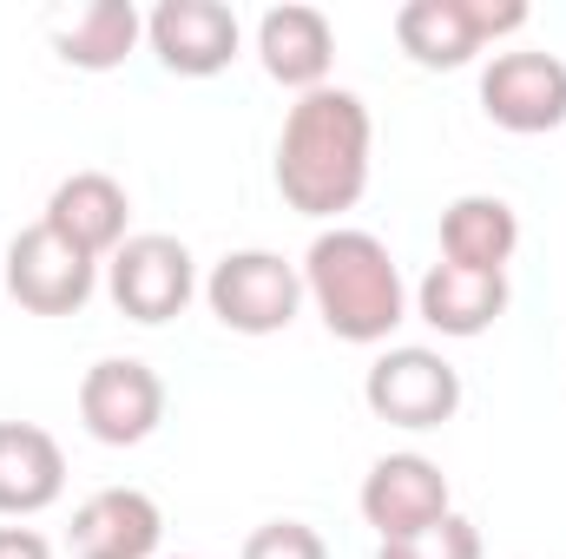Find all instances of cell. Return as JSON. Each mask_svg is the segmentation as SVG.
I'll list each match as a JSON object with an SVG mask.
<instances>
[{
    "label": "cell",
    "instance_id": "1",
    "mask_svg": "<svg viewBox=\"0 0 566 559\" xmlns=\"http://www.w3.org/2000/svg\"><path fill=\"white\" fill-rule=\"evenodd\" d=\"M369 106L349 86H316L277 133V191L296 218H343L369 191Z\"/></svg>",
    "mask_w": 566,
    "mask_h": 559
},
{
    "label": "cell",
    "instance_id": "2",
    "mask_svg": "<svg viewBox=\"0 0 566 559\" xmlns=\"http://www.w3.org/2000/svg\"><path fill=\"white\" fill-rule=\"evenodd\" d=\"M303 303H316L323 329L356 349H376L409 323V283L389 244L356 224L316 231V244L303 251Z\"/></svg>",
    "mask_w": 566,
    "mask_h": 559
},
{
    "label": "cell",
    "instance_id": "3",
    "mask_svg": "<svg viewBox=\"0 0 566 559\" xmlns=\"http://www.w3.org/2000/svg\"><path fill=\"white\" fill-rule=\"evenodd\" d=\"M521 27H527L521 0H409V7H396V40L428 73H454L488 40L521 33Z\"/></svg>",
    "mask_w": 566,
    "mask_h": 559
},
{
    "label": "cell",
    "instance_id": "4",
    "mask_svg": "<svg viewBox=\"0 0 566 559\" xmlns=\"http://www.w3.org/2000/svg\"><path fill=\"white\" fill-rule=\"evenodd\" d=\"M363 402H369L376 421L422 434V428H441V421L461 415V369L441 349H422V342L382 349L363 376Z\"/></svg>",
    "mask_w": 566,
    "mask_h": 559
},
{
    "label": "cell",
    "instance_id": "5",
    "mask_svg": "<svg viewBox=\"0 0 566 559\" xmlns=\"http://www.w3.org/2000/svg\"><path fill=\"white\" fill-rule=\"evenodd\" d=\"M205 303L231 336H277L303 309V271L283 264L277 251H231L211 264Z\"/></svg>",
    "mask_w": 566,
    "mask_h": 559
},
{
    "label": "cell",
    "instance_id": "6",
    "mask_svg": "<svg viewBox=\"0 0 566 559\" xmlns=\"http://www.w3.org/2000/svg\"><path fill=\"white\" fill-rule=\"evenodd\" d=\"M106 296H113L119 316L158 329V323L185 316V303L198 296V264H191V251H185L178 238L139 231V238H126V244L106 257Z\"/></svg>",
    "mask_w": 566,
    "mask_h": 559
},
{
    "label": "cell",
    "instance_id": "7",
    "mask_svg": "<svg viewBox=\"0 0 566 559\" xmlns=\"http://www.w3.org/2000/svg\"><path fill=\"white\" fill-rule=\"evenodd\" d=\"M93 289H99V264L86 251H73L60 231L27 224L7 244V296L27 316H80L93 303Z\"/></svg>",
    "mask_w": 566,
    "mask_h": 559
},
{
    "label": "cell",
    "instance_id": "8",
    "mask_svg": "<svg viewBox=\"0 0 566 559\" xmlns=\"http://www.w3.org/2000/svg\"><path fill=\"white\" fill-rule=\"evenodd\" d=\"M80 421L106 447H139L165 421V382L139 356H106L80 376Z\"/></svg>",
    "mask_w": 566,
    "mask_h": 559
},
{
    "label": "cell",
    "instance_id": "9",
    "mask_svg": "<svg viewBox=\"0 0 566 559\" xmlns=\"http://www.w3.org/2000/svg\"><path fill=\"white\" fill-rule=\"evenodd\" d=\"M481 113L501 133H560L566 126V60L560 53H494L481 73Z\"/></svg>",
    "mask_w": 566,
    "mask_h": 559
},
{
    "label": "cell",
    "instance_id": "10",
    "mask_svg": "<svg viewBox=\"0 0 566 559\" xmlns=\"http://www.w3.org/2000/svg\"><path fill=\"white\" fill-rule=\"evenodd\" d=\"M145 40H151V53H158L165 73L211 80V73H224L238 60L244 27H238V13L224 0H158L145 13Z\"/></svg>",
    "mask_w": 566,
    "mask_h": 559
},
{
    "label": "cell",
    "instance_id": "11",
    "mask_svg": "<svg viewBox=\"0 0 566 559\" xmlns=\"http://www.w3.org/2000/svg\"><path fill=\"white\" fill-rule=\"evenodd\" d=\"M363 520L376 527V540H409L434 520L454 514L448 500V474L428 461V454H382L369 474H363V494H356Z\"/></svg>",
    "mask_w": 566,
    "mask_h": 559
},
{
    "label": "cell",
    "instance_id": "12",
    "mask_svg": "<svg viewBox=\"0 0 566 559\" xmlns=\"http://www.w3.org/2000/svg\"><path fill=\"white\" fill-rule=\"evenodd\" d=\"M46 231H60L73 251H86L93 264H106L119 244H126V224H133V198L113 171H73L53 184L46 198Z\"/></svg>",
    "mask_w": 566,
    "mask_h": 559
},
{
    "label": "cell",
    "instance_id": "13",
    "mask_svg": "<svg viewBox=\"0 0 566 559\" xmlns=\"http://www.w3.org/2000/svg\"><path fill=\"white\" fill-rule=\"evenodd\" d=\"M165 514L145 487H99L73 507V559H158Z\"/></svg>",
    "mask_w": 566,
    "mask_h": 559
},
{
    "label": "cell",
    "instance_id": "14",
    "mask_svg": "<svg viewBox=\"0 0 566 559\" xmlns=\"http://www.w3.org/2000/svg\"><path fill=\"white\" fill-rule=\"evenodd\" d=\"M258 60H264V73L277 86H290L296 99L316 93V86H329V66H336V27H329V13L323 7H303V0L271 7L258 20Z\"/></svg>",
    "mask_w": 566,
    "mask_h": 559
},
{
    "label": "cell",
    "instance_id": "15",
    "mask_svg": "<svg viewBox=\"0 0 566 559\" xmlns=\"http://www.w3.org/2000/svg\"><path fill=\"white\" fill-rule=\"evenodd\" d=\"M507 309V271H461V264H434L416 283V316L434 336H488Z\"/></svg>",
    "mask_w": 566,
    "mask_h": 559
},
{
    "label": "cell",
    "instance_id": "16",
    "mask_svg": "<svg viewBox=\"0 0 566 559\" xmlns=\"http://www.w3.org/2000/svg\"><path fill=\"white\" fill-rule=\"evenodd\" d=\"M66 494V454L33 421H0V514L33 520Z\"/></svg>",
    "mask_w": 566,
    "mask_h": 559
},
{
    "label": "cell",
    "instance_id": "17",
    "mask_svg": "<svg viewBox=\"0 0 566 559\" xmlns=\"http://www.w3.org/2000/svg\"><path fill=\"white\" fill-rule=\"evenodd\" d=\"M521 251V218L507 198L494 191H468L441 211V264L461 271H507V257Z\"/></svg>",
    "mask_w": 566,
    "mask_h": 559
},
{
    "label": "cell",
    "instance_id": "18",
    "mask_svg": "<svg viewBox=\"0 0 566 559\" xmlns=\"http://www.w3.org/2000/svg\"><path fill=\"white\" fill-rule=\"evenodd\" d=\"M139 40H145V20H139L133 0H86V7H73V13L53 27L60 60L80 66V73H113Z\"/></svg>",
    "mask_w": 566,
    "mask_h": 559
},
{
    "label": "cell",
    "instance_id": "19",
    "mask_svg": "<svg viewBox=\"0 0 566 559\" xmlns=\"http://www.w3.org/2000/svg\"><path fill=\"white\" fill-rule=\"evenodd\" d=\"M376 559H481V527L448 514V520H434V527L409 534V540H382Z\"/></svg>",
    "mask_w": 566,
    "mask_h": 559
},
{
    "label": "cell",
    "instance_id": "20",
    "mask_svg": "<svg viewBox=\"0 0 566 559\" xmlns=\"http://www.w3.org/2000/svg\"><path fill=\"white\" fill-rule=\"evenodd\" d=\"M244 559H329V547L310 520H264L244 540Z\"/></svg>",
    "mask_w": 566,
    "mask_h": 559
},
{
    "label": "cell",
    "instance_id": "21",
    "mask_svg": "<svg viewBox=\"0 0 566 559\" xmlns=\"http://www.w3.org/2000/svg\"><path fill=\"white\" fill-rule=\"evenodd\" d=\"M0 559H53V547L33 527H0Z\"/></svg>",
    "mask_w": 566,
    "mask_h": 559
}]
</instances>
